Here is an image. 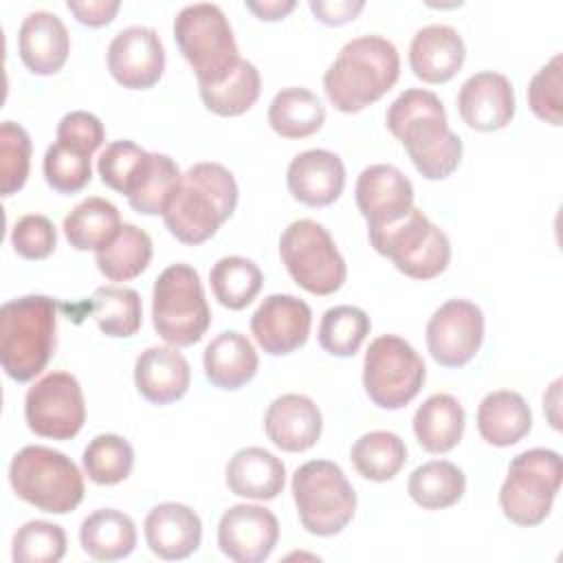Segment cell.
Instances as JSON below:
<instances>
[{"instance_id":"obj_1","label":"cell","mask_w":563,"mask_h":563,"mask_svg":"<svg viewBox=\"0 0 563 563\" xmlns=\"http://www.w3.org/2000/svg\"><path fill=\"white\" fill-rule=\"evenodd\" d=\"M387 130L405 145L411 163L427 180L451 176L462 161V139L449 128L440 97L431 90L400 92L387 114Z\"/></svg>"},{"instance_id":"obj_2","label":"cell","mask_w":563,"mask_h":563,"mask_svg":"<svg viewBox=\"0 0 563 563\" xmlns=\"http://www.w3.org/2000/svg\"><path fill=\"white\" fill-rule=\"evenodd\" d=\"M238 183L220 163L191 165L163 209L169 233L189 246L202 244L233 216Z\"/></svg>"},{"instance_id":"obj_3","label":"cell","mask_w":563,"mask_h":563,"mask_svg":"<svg viewBox=\"0 0 563 563\" xmlns=\"http://www.w3.org/2000/svg\"><path fill=\"white\" fill-rule=\"evenodd\" d=\"M400 75L396 46L380 35L350 40L323 75L330 103L345 114H354L378 101L394 88Z\"/></svg>"},{"instance_id":"obj_4","label":"cell","mask_w":563,"mask_h":563,"mask_svg":"<svg viewBox=\"0 0 563 563\" xmlns=\"http://www.w3.org/2000/svg\"><path fill=\"white\" fill-rule=\"evenodd\" d=\"M57 301L46 295H24L0 308V363L9 378L33 380L55 350Z\"/></svg>"},{"instance_id":"obj_5","label":"cell","mask_w":563,"mask_h":563,"mask_svg":"<svg viewBox=\"0 0 563 563\" xmlns=\"http://www.w3.org/2000/svg\"><path fill=\"white\" fill-rule=\"evenodd\" d=\"M9 484L22 501L51 515H66L84 499V475L77 464L42 444H29L13 455Z\"/></svg>"},{"instance_id":"obj_6","label":"cell","mask_w":563,"mask_h":563,"mask_svg":"<svg viewBox=\"0 0 563 563\" xmlns=\"http://www.w3.org/2000/svg\"><path fill=\"white\" fill-rule=\"evenodd\" d=\"M174 40L196 73L198 86L220 84L240 62L231 24L218 4L183 7L174 18Z\"/></svg>"},{"instance_id":"obj_7","label":"cell","mask_w":563,"mask_h":563,"mask_svg":"<svg viewBox=\"0 0 563 563\" xmlns=\"http://www.w3.org/2000/svg\"><path fill=\"white\" fill-rule=\"evenodd\" d=\"M152 323L156 334L174 347H189L209 330L211 310L200 275L189 264H172L156 277Z\"/></svg>"},{"instance_id":"obj_8","label":"cell","mask_w":563,"mask_h":563,"mask_svg":"<svg viewBox=\"0 0 563 563\" xmlns=\"http://www.w3.org/2000/svg\"><path fill=\"white\" fill-rule=\"evenodd\" d=\"M292 499L301 526L317 537L339 534L354 517L356 493L330 460H310L292 475Z\"/></svg>"},{"instance_id":"obj_9","label":"cell","mask_w":563,"mask_h":563,"mask_svg":"<svg viewBox=\"0 0 563 563\" xmlns=\"http://www.w3.org/2000/svg\"><path fill=\"white\" fill-rule=\"evenodd\" d=\"M367 238L376 253L413 279L438 277L446 271L451 260L446 233L416 207L391 224L367 229Z\"/></svg>"},{"instance_id":"obj_10","label":"cell","mask_w":563,"mask_h":563,"mask_svg":"<svg viewBox=\"0 0 563 563\" xmlns=\"http://www.w3.org/2000/svg\"><path fill=\"white\" fill-rule=\"evenodd\" d=\"M561 486V455L552 449L519 453L499 488V506L506 519L532 528L545 521Z\"/></svg>"},{"instance_id":"obj_11","label":"cell","mask_w":563,"mask_h":563,"mask_svg":"<svg viewBox=\"0 0 563 563\" xmlns=\"http://www.w3.org/2000/svg\"><path fill=\"white\" fill-rule=\"evenodd\" d=\"M279 255L295 284L312 295L325 297L345 284V260L328 229L314 220L290 222L279 238Z\"/></svg>"},{"instance_id":"obj_12","label":"cell","mask_w":563,"mask_h":563,"mask_svg":"<svg viewBox=\"0 0 563 563\" xmlns=\"http://www.w3.org/2000/svg\"><path fill=\"white\" fill-rule=\"evenodd\" d=\"M427 378L422 356L400 336H376L363 361V387L380 409H402L409 405Z\"/></svg>"},{"instance_id":"obj_13","label":"cell","mask_w":563,"mask_h":563,"mask_svg":"<svg viewBox=\"0 0 563 563\" xmlns=\"http://www.w3.org/2000/svg\"><path fill=\"white\" fill-rule=\"evenodd\" d=\"M24 418L40 438L70 440L86 422V402L79 380L68 372L40 378L24 398Z\"/></svg>"},{"instance_id":"obj_14","label":"cell","mask_w":563,"mask_h":563,"mask_svg":"<svg viewBox=\"0 0 563 563\" xmlns=\"http://www.w3.org/2000/svg\"><path fill=\"white\" fill-rule=\"evenodd\" d=\"M484 312L468 299L444 301L427 323V347L442 367H462L479 352Z\"/></svg>"},{"instance_id":"obj_15","label":"cell","mask_w":563,"mask_h":563,"mask_svg":"<svg viewBox=\"0 0 563 563\" xmlns=\"http://www.w3.org/2000/svg\"><path fill=\"white\" fill-rule=\"evenodd\" d=\"M108 70L128 90L152 88L165 70V48L150 26H128L108 46Z\"/></svg>"},{"instance_id":"obj_16","label":"cell","mask_w":563,"mask_h":563,"mask_svg":"<svg viewBox=\"0 0 563 563\" xmlns=\"http://www.w3.org/2000/svg\"><path fill=\"white\" fill-rule=\"evenodd\" d=\"M279 539L277 517L255 504H238L224 510L218 523V545L235 563H262Z\"/></svg>"},{"instance_id":"obj_17","label":"cell","mask_w":563,"mask_h":563,"mask_svg":"<svg viewBox=\"0 0 563 563\" xmlns=\"http://www.w3.org/2000/svg\"><path fill=\"white\" fill-rule=\"evenodd\" d=\"M312 310L295 295H268L251 317V332L257 345L271 356L299 350L310 334Z\"/></svg>"},{"instance_id":"obj_18","label":"cell","mask_w":563,"mask_h":563,"mask_svg":"<svg viewBox=\"0 0 563 563\" xmlns=\"http://www.w3.org/2000/svg\"><path fill=\"white\" fill-rule=\"evenodd\" d=\"M356 207L367 229H380L407 216L413 207V185L394 165H369L356 178Z\"/></svg>"},{"instance_id":"obj_19","label":"cell","mask_w":563,"mask_h":563,"mask_svg":"<svg viewBox=\"0 0 563 563\" xmlns=\"http://www.w3.org/2000/svg\"><path fill=\"white\" fill-rule=\"evenodd\" d=\"M457 110L464 123L477 132L506 128L515 117V90L510 79L495 70L471 75L460 88Z\"/></svg>"},{"instance_id":"obj_20","label":"cell","mask_w":563,"mask_h":563,"mask_svg":"<svg viewBox=\"0 0 563 563\" xmlns=\"http://www.w3.org/2000/svg\"><path fill=\"white\" fill-rule=\"evenodd\" d=\"M321 411L314 400L303 394L277 396L264 413V431L268 440L286 453L312 449L321 438Z\"/></svg>"},{"instance_id":"obj_21","label":"cell","mask_w":563,"mask_h":563,"mask_svg":"<svg viewBox=\"0 0 563 563\" xmlns=\"http://www.w3.org/2000/svg\"><path fill=\"white\" fill-rule=\"evenodd\" d=\"M286 185L290 196L301 205L328 207L343 194V161L330 150H306L290 161Z\"/></svg>"},{"instance_id":"obj_22","label":"cell","mask_w":563,"mask_h":563,"mask_svg":"<svg viewBox=\"0 0 563 563\" xmlns=\"http://www.w3.org/2000/svg\"><path fill=\"white\" fill-rule=\"evenodd\" d=\"M191 383L187 358L174 345L143 350L134 363L136 391L152 405H169L183 398Z\"/></svg>"},{"instance_id":"obj_23","label":"cell","mask_w":563,"mask_h":563,"mask_svg":"<svg viewBox=\"0 0 563 563\" xmlns=\"http://www.w3.org/2000/svg\"><path fill=\"white\" fill-rule=\"evenodd\" d=\"M145 541L150 550L165 561L191 556L202 541L200 517L185 504L165 501L145 517Z\"/></svg>"},{"instance_id":"obj_24","label":"cell","mask_w":563,"mask_h":563,"mask_svg":"<svg viewBox=\"0 0 563 563\" xmlns=\"http://www.w3.org/2000/svg\"><path fill=\"white\" fill-rule=\"evenodd\" d=\"M466 57L462 35L449 24L422 26L409 44V66L413 75L427 84H444L453 79Z\"/></svg>"},{"instance_id":"obj_25","label":"cell","mask_w":563,"mask_h":563,"mask_svg":"<svg viewBox=\"0 0 563 563\" xmlns=\"http://www.w3.org/2000/svg\"><path fill=\"white\" fill-rule=\"evenodd\" d=\"M18 51L22 64L31 73L55 75L68 59L70 37L64 22L55 13L33 11L20 24Z\"/></svg>"},{"instance_id":"obj_26","label":"cell","mask_w":563,"mask_h":563,"mask_svg":"<svg viewBox=\"0 0 563 563\" xmlns=\"http://www.w3.org/2000/svg\"><path fill=\"white\" fill-rule=\"evenodd\" d=\"M284 462L262 446L240 449L227 464V486L244 499L271 501L284 490Z\"/></svg>"},{"instance_id":"obj_27","label":"cell","mask_w":563,"mask_h":563,"mask_svg":"<svg viewBox=\"0 0 563 563\" xmlns=\"http://www.w3.org/2000/svg\"><path fill=\"white\" fill-rule=\"evenodd\" d=\"M202 365L213 387L233 391L255 376L260 358L253 343L242 332L227 330L207 343Z\"/></svg>"},{"instance_id":"obj_28","label":"cell","mask_w":563,"mask_h":563,"mask_svg":"<svg viewBox=\"0 0 563 563\" xmlns=\"http://www.w3.org/2000/svg\"><path fill=\"white\" fill-rule=\"evenodd\" d=\"M532 429L526 398L510 389L490 391L477 407V431L493 446H512Z\"/></svg>"},{"instance_id":"obj_29","label":"cell","mask_w":563,"mask_h":563,"mask_svg":"<svg viewBox=\"0 0 563 563\" xmlns=\"http://www.w3.org/2000/svg\"><path fill=\"white\" fill-rule=\"evenodd\" d=\"M464 407L451 394L429 396L413 413V433L427 453H446L462 440Z\"/></svg>"},{"instance_id":"obj_30","label":"cell","mask_w":563,"mask_h":563,"mask_svg":"<svg viewBox=\"0 0 563 563\" xmlns=\"http://www.w3.org/2000/svg\"><path fill=\"white\" fill-rule=\"evenodd\" d=\"M81 550L97 561L125 559L136 545V526L130 515L101 508L90 512L79 526Z\"/></svg>"},{"instance_id":"obj_31","label":"cell","mask_w":563,"mask_h":563,"mask_svg":"<svg viewBox=\"0 0 563 563\" xmlns=\"http://www.w3.org/2000/svg\"><path fill=\"white\" fill-rule=\"evenodd\" d=\"M62 229L73 249L97 253L99 249L108 246L117 238L121 229V216L110 200L90 196L81 200L64 218Z\"/></svg>"},{"instance_id":"obj_32","label":"cell","mask_w":563,"mask_h":563,"mask_svg":"<svg viewBox=\"0 0 563 563\" xmlns=\"http://www.w3.org/2000/svg\"><path fill=\"white\" fill-rule=\"evenodd\" d=\"M325 108L308 88H282L268 106V125L282 139H306L321 130Z\"/></svg>"},{"instance_id":"obj_33","label":"cell","mask_w":563,"mask_h":563,"mask_svg":"<svg viewBox=\"0 0 563 563\" xmlns=\"http://www.w3.org/2000/svg\"><path fill=\"white\" fill-rule=\"evenodd\" d=\"M466 490V475L460 466L446 460H431L420 464L407 482L409 497L424 510H442L462 499Z\"/></svg>"},{"instance_id":"obj_34","label":"cell","mask_w":563,"mask_h":563,"mask_svg":"<svg viewBox=\"0 0 563 563\" xmlns=\"http://www.w3.org/2000/svg\"><path fill=\"white\" fill-rule=\"evenodd\" d=\"M88 312L97 328L112 339H128L139 332L143 321L141 297L134 288L101 286L92 292Z\"/></svg>"},{"instance_id":"obj_35","label":"cell","mask_w":563,"mask_h":563,"mask_svg":"<svg viewBox=\"0 0 563 563\" xmlns=\"http://www.w3.org/2000/svg\"><path fill=\"white\" fill-rule=\"evenodd\" d=\"M97 268L110 282L139 277L152 260V238L136 224H121L117 238L97 251Z\"/></svg>"},{"instance_id":"obj_36","label":"cell","mask_w":563,"mask_h":563,"mask_svg":"<svg viewBox=\"0 0 563 563\" xmlns=\"http://www.w3.org/2000/svg\"><path fill=\"white\" fill-rule=\"evenodd\" d=\"M198 92L207 110L213 114L240 117L255 106L262 92V77L251 62L240 59L220 84L198 86Z\"/></svg>"},{"instance_id":"obj_37","label":"cell","mask_w":563,"mask_h":563,"mask_svg":"<svg viewBox=\"0 0 563 563\" xmlns=\"http://www.w3.org/2000/svg\"><path fill=\"white\" fill-rule=\"evenodd\" d=\"M356 473L372 482H389L407 462V446L391 431L363 433L350 449Z\"/></svg>"},{"instance_id":"obj_38","label":"cell","mask_w":563,"mask_h":563,"mask_svg":"<svg viewBox=\"0 0 563 563\" xmlns=\"http://www.w3.org/2000/svg\"><path fill=\"white\" fill-rule=\"evenodd\" d=\"M209 284L213 297L229 310L246 308L262 290L264 275L260 266L240 255L220 257L209 271Z\"/></svg>"},{"instance_id":"obj_39","label":"cell","mask_w":563,"mask_h":563,"mask_svg":"<svg viewBox=\"0 0 563 563\" xmlns=\"http://www.w3.org/2000/svg\"><path fill=\"white\" fill-rule=\"evenodd\" d=\"M183 174L178 165L158 152H150V161L141 176L136 178L134 187L125 196L130 207L143 216H158L163 213L169 196L176 191Z\"/></svg>"},{"instance_id":"obj_40","label":"cell","mask_w":563,"mask_h":563,"mask_svg":"<svg viewBox=\"0 0 563 563\" xmlns=\"http://www.w3.org/2000/svg\"><path fill=\"white\" fill-rule=\"evenodd\" d=\"M86 475L99 486H114L132 473L134 449L117 433H99L84 449L81 457Z\"/></svg>"},{"instance_id":"obj_41","label":"cell","mask_w":563,"mask_h":563,"mask_svg":"<svg viewBox=\"0 0 563 563\" xmlns=\"http://www.w3.org/2000/svg\"><path fill=\"white\" fill-rule=\"evenodd\" d=\"M369 317L356 306L328 308L319 323V345L332 356H354L369 334Z\"/></svg>"},{"instance_id":"obj_42","label":"cell","mask_w":563,"mask_h":563,"mask_svg":"<svg viewBox=\"0 0 563 563\" xmlns=\"http://www.w3.org/2000/svg\"><path fill=\"white\" fill-rule=\"evenodd\" d=\"M66 554V532L51 521H26L13 534L11 556L15 563H57Z\"/></svg>"},{"instance_id":"obj_43","label":"cell","mask_w":563,"mask_h":563,"mask_svg":"<svg viewBox=\"0 0 563 563\" xmlns=\"http://www.w3.org/2000/svg\"><path fill=\"white\" fill-rule=\"evenodd\" d=\"M147 161H150V152H145L130 139H121L106 145V150L97 161V172L106 187L128 196L136 178L145 169Z\"/></svg>"},{"instance_id":"obj_44","label":"cell","mask_w":563,"mask_h":563,"mask_svg":"<svg viewBox=\"0 0 563 563\" xmlns=\"http://www.w3.org/2000/svg\"><path fill=\"white\" fill-rule=\"evenodd\" d=\"M44 178L59 194H77L92 178L90 154L55 141L44 154Z\"/></svg>"},{"instance_id":"obj_45","label":"cell","mask_w":563,"mask_h":563,"mask_svg":"<svg viewBox=\"0 0 563 563\" xmlns=\"http://www.w3.org/2000/svg\"><path fill=\"white\" fill-rule=\"evenodd\" d=\"M31 167V139L20 123L0 125V191L11 196L24 187Z\"/></svg>"},{"instance_id":"obj_46","label":"cell","mask_w":563,"mask_h":563,"mask_svg":"<svg viewBox=\"0 0 563 563\" xmlns=\"http://www.w3.org/2000/svg\"><path fill=\"white\" fill-rule=\"evenodd\" d=\"M561 53H556L545 66H541L528 86V106L545 123L559 128L563 121V101H561Z\"/></svg>"},{"instance_id":"obj_47","label":"cell","mask_w":563,"mask_h":563,"mask_svg":"<svg viewBox=\"0 0 563 563\" xmlns=\"http://www.w3.org/2000/svg\"><path fill=\"white\" fill-rule=\"evenodd\" d=\"M11 244L24 260H44L57 246L55 224L40 213L22 216L11 229Z\"/></svg>"},{"instance_id":"obj_48","label":"cell","mask_w":563,"mask_h":563,"mask_svg":"<svg viewBox=\"0 0 563 563\" xmlns=\"http://www.w3.org/2000/svg\"><path fill=\"white\" fill-rule=\"evenodd\" d=\"M103 139H106L103 123L92 112H86V110H73L64 114L57 125L59 143H66L90 156L101 147Z\"/></svg>"},{"instance_id":"obj_49","label":"cell","mask_w":563,"mask_h":563,"mask_svg":"<svg viewBox=\"0 0 563 563\" xmlns=\"http://www.w3.org/2000/svg\"><path fill=\"white\" fill-rule=\"evenodd\" d=\"M363 0H310V11L319 22L328 26H341L345 22H352L363 11Z\"/></svg>"},{"instance_id":"obj_50","label":"cell","mask_w":563,"mask_h":563,"mask_svg":"<svg viewBox=\"0 0 563 563\" xmlns=\"http://www.w3.org/2000/svg\"><path fill=\"white\" fill-rule=\"evenodd\" d=\"M68 11L86 26H103L110 24L121 7L119 0H68L66 2Z\"/></svg>"},{"instance_id":"obj_51","label":"cell","mask_w":563,"mask_h":563,"mask_svg":"<svg viewBox=\"0 0 563 563\" xmlns=\"http://www.w3.org/2000/svg\"><path fill=\"white\" fill-rule=\"evenodd\" d=\"M246 9L251 13H255L260 20L266 22H275V20H284L292 9L295 2L292 0H264V2H246Z\"/></svg>"}]
</instances>
